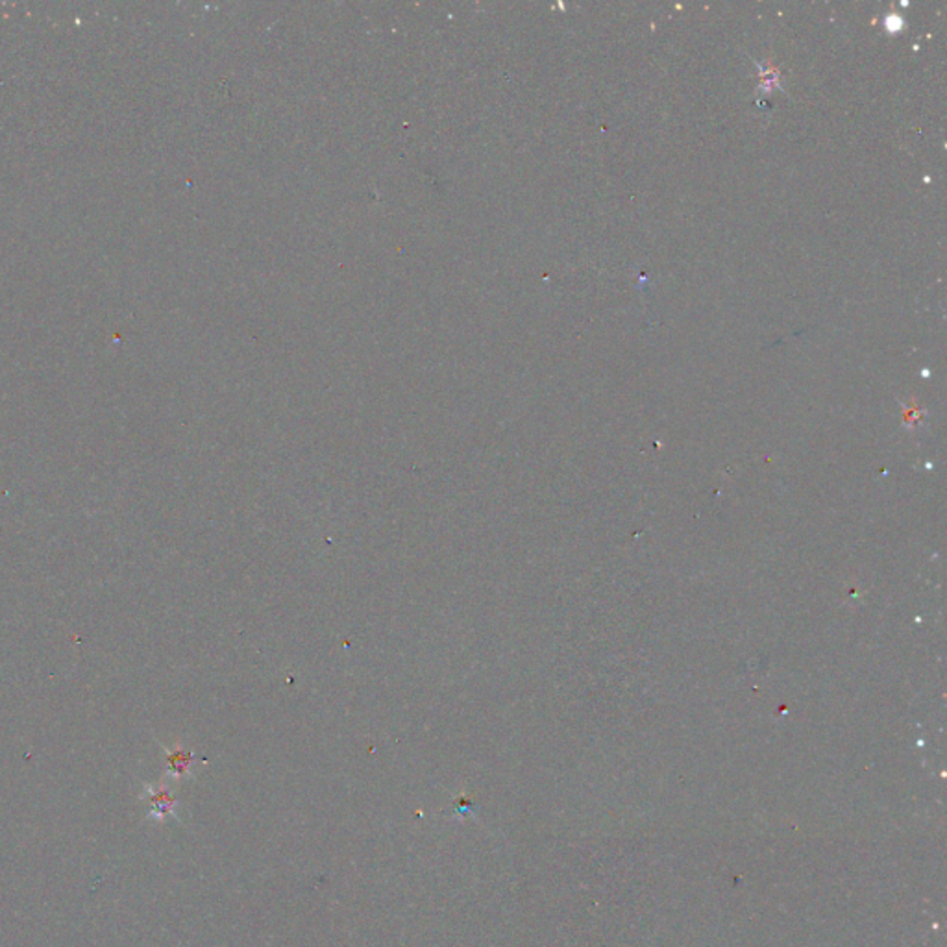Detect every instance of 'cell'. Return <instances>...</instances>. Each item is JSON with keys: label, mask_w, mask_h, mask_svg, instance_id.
<instances>
[{"label": "cell", "mask_w": 947, "mask_h": 947, "mask_svg": "<svg viewBox=\"0 0 947 947\" xmlns=\"http://www.w3.org/2000/svg\"><path fill=\"white\" fill-rule=\"evenodd\" d=\"M195 762V757L191 752H186L184 748L176 746L174 750H167V764H169V774L176 779L186 778L191 772V766Z\"/></svg>", "instance_id": "obj_1"}, {"label": "cell", "mask_w": 947, "mask_h": 947, "mask_svg": "<svg viewBox=\"0 0 947 947\" xmlns=\"http://www.w3.org/2000/svg\"><path fill=\"white\" fill-rule=\"evenodd\" d=\"M151 805H152V816L156 818H165L169 814L174 812V807H176V797L165 788V786H160V788H152L151 790Z\"/></svg>", "instance_id": "obj_2"}, {"label": "cell", "mask_w": 947, "mask_h": 947, "mask_svg": "<svg viewBox=\"0 0 947 947\" xmlns=\"http://www.w3.org/2000/svg\"><path fill=\"white\" fill-rule=\"evenodd\" d=\"M472 809H474V804H472V799H470V797H466V795H459V797L456 799V812H457V816L466 818V816L472 814Z\"/></svg>", "instance_id": "obj_3"}]
</instances>
